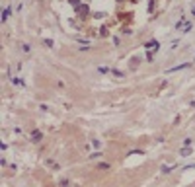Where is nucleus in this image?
<instances>
[{
    "label": "nucleus",
    "mask_w": 195,
    "mask_h": 187,
    "mask_svg": "<svg viewBox=\"0 0 195 187\" xmlns=\"http://www.w3.org/2000/svg\"><path fill=\"white\" fill-rule=\"evenodd\" d=\"M74 12H76V16L80 20H84V18H88V14H90V6L88 4H80L78 8H74Z\"/></svg>",
    "instance_id": "1"
},
{
    "label": "nucleus",
    "mask_w": 195,
    "mask_h": 187,
    "mask_svg": "<svg viewBox=\"0 0 195 187\" xmlns=\"http://www.w3.org/2000/svg\"><path fill=\"white\" fill-rule=\"evenodd\" d=\"M144 49H146V51H148V49H152V51H158V49H160V43H158L156 39L146 41V43H144Z\"/></svg>",
    "instance_id": "2"
},
{
    "label": "nucleus",
    "mask_w": 195,
    "mask_h": 187,
    "mask_svg": "<svg viewBox=\"0 0 195 187\" xmlns=\"http://www.w3.org/2000/svg\"><path fill=\"white\" fill-rule=\"evenodd\" d=\"M191 66V62H181V64H178V66H172V68H168L166 72H178V70H184V68H189Z\"/></svg>",
    "instance_id": "3"
},
{
    "label": "nucleus",
    "mask_w": 195,
    "mask_h": 187,
    "mask_svg": "<svg viewBox=\"0 0 195 187\" xmlns=\"http://www.w3.org/2000/svg\"><path fill=\"white\" fill-rule=\"evenodd\" d=\"M41 139H43V132L37 131V129H33V131H31V142H39Z\"/></svg>",
    "instance_id": "4"
},
{
    "label": "nucleus",
    "mask_w": 195,
    "mask_h": 187,
    "mask_svg": "<svg viewBox=\"0 0 195 187\" xmlns=\"http://www.w3.org/2000/svg\"><path fill=\"white\" fill-rule=\"evenodd\" d=\"M10 16H12V8H10V6L4 8V10H2V22H6V20L10 18Z\"/></svg>",
    "instance_id": "5"
},
{
    "label": "nucleus",
    "mask_w": 195,
    "mask_h": 187,
    "mask_svg": "<svg viewBox=\"0 0 195 187\" xmlns=\"http://www.w3.org/2000/svg\"><path fill=\"white\" fill-rule=\"evenodd\" d=\"M189 154H191V150H189V146H184V148H181V150H180V156H181V158H185V156H189Z\"/></svg>",
    "instance_id": "6"
},
{
    "label": "nucleus",
    "mask_w": 195,
    "mask_h": 187,
    "mask_svg": "<svg viewBox=\"0 0 195 187\" xmlns=\"http://www.w3.org/2000/svg\"><path fill=\"white\" fill-rule=\"evenodd\" d=\"M98 170H103V172H107V170H111V166L105 164V162H99V164H98Z\"/></svg>",
    "instance_id": "7"
},
{
    "label": "nucleus",
    "mask_w": 195,
    "mask_h": 187,
    "mask_svg": "<svg viewBox=\"0 0 195 187\" xmlns=\"http://www.w3.org/2000/svg\"><path fill=\"white\" fill-rule=\"evenodd\" d=\"M102 156H103L102 152H94V154H90V156H88V160H99Z\"/></svg>",
    "instance_id": "8"
},
{
    "label": "nucleus",
    "mask_w": 195,
    "mask_h": 187,
    "mask_svg": "<svg viewBox=\"0 0 195 187\" xmlns=\"http://www.w3.org/2000/svg\"><path fill=\"white\" fill-rule=\"evenodd\" d=\"M111 74H113L115 78H123V76H125V74H123L121 70H117V68H113V70H111Z\"/></svg>",
    "instance_id": "9"
},
{
    "label": "nucleus",
    "mask_w": 195,
    "mask_h": 187,
    "mask_svg": "<svg viewBox=\"0 0 195 187\" xmlns=\"http://www.w3.org/2000/svg\"><path fill=\"white\" fill-rule=\"evenodd\" d=\"M43 43L47 45V47H55V41L53 39H43Z\"/></svg>",
    "instance_id": "10"
},
{
    "label": "nucleus",
    "mask_w": 195,
    "mask_h": 187,
    "mask_svg": "<svg viewBox=\"0 0 195 187\" xmlns=\"http://www.w3.org/2000/svg\"><path fill=\"white\" fill-rule=\"evenodd\" d=\"M172 170H174V166H162V172L164 173H170Z\"/></svg>",
    "instance_id": "11"
},
{
    "label": "nucleus",
    "mask_w": 195,
    "mask_h": 187,
    "mask_svg": "<svg viewBox=\"0 0 195 187\" xmlns=\"http://www.w3.org/2000/svg\"><path fill=\"white\" fill-rule=\"evenodd\" d=\"M59 185H61V187H68V185H70V181H68V179H61V183H59Z\"/></svg>",
    "instance_id": "12"
},
{
    "label": "nucleus",
    "mask_w": 195,
    "mask_h": 187,
    "mask_svg": "<svg viewBox=\"0 0 195 187\" xmlns=\"http://www.w3.org/2000/svg\"><path fill=\"white\" fill-rule=\"evenodd\" d=\"M30 49H31V47H30L27 43H24V45H22V51H24V53H30Z\"/></svg>",
    "instance_id": "13"
},
{
    "label": "nucleus",
    "mask_w": 195,
    "mask_h": 187,
    "mask_svg": "<svg viewBox=\"0 0 195 187\" xmlns=\"http://www.w3.org/2000/svg\"><path fill=\"white\" fill-rule=\"evenodd\" d=\"M99 33H102V37H107V35H109V33H107V27H102Z\"/></svg>",
    "instance_id": "14"
},
{
    "label": "nucleus",
    "mask_w": 195,
    "mask_h": 187,
    "mask_svg": "<svg viewBox=\"0 0 195 187\" xmlns=\"http://www.w3.org/2000/svg\"><path fill=\"white\" fill-rule=\"evenodd\" d=\"M98 70H99V72H102V74H107V72H109V68H105V66H99Z\"/></svg>",
    "instance_id": "15"
},
{
    "label": "nucleus",
    "mask_w": 195,
    "mask_h": 187,
    "mask_svg": "<svg viewBox=\"0 0 195 187\" xmlns=\"http://www.w3.org/2000/svg\"><path fill=\"white\" fill-rule=\"evenodd\" d=\"M191 142H193V139H185L184 140V146H191Z\"/></svg>",
    "instance_id": "16"
},
{
    "label": "nucleus",
    "mask_w": 195,
    "mask_h": 187,
    "mask_svg": "<svg viewBox=\"0 0 195 187\" xmlns=\"http://www.w3.org/2000/svg\"><path fill=\"white\" fill-rule=\"evenodd\" d=\"M103 16H105L103 12H96V14H94V18H96V20H99V18H103Z\"/></svg>",
    "instance_id": "17"
},
{
    "label": "nucleus",
    "mask_w": 195,
    "mask_h": 187,
    "mask_svg": "<svg viewBox=\"0 0 195 187\" xmlns=\"http://www.w3.org/2000/svg\"><path fill=\"white\" fill-rule=\"evenodd\" d=\"M137 62H139V59H137V57H133V59H131V66H137Z\"/></svg>",
    "instance_id": "18"
},
{
    "label": "nucleus",
    "mask_w": 195,
    "mask_h": 187,
    "mask_svg": "<svg viewBox=\"0 0 195 187\" xmlns=\"http://www.w3.org/2000/svg\"><path fill=\"white\" fill-rule=\"evenodd\" d=\"M191 14H193V16H195V6H193V10H191Z\"/></svg>",
    "instance_id": "19"
},
{
    "label": "nucleus",
    "mask_w": 195,
    "mask_h": 187,
    "mask_svg": "<svg viewBox=\"0 0 195 187\" xmlns=\"http://www.w3.org/2000/svg\"><path fill=\"white\" fill-rule=\"evenodd\" d=\"M115 2H125V0H115Z\"/></svg>",
    "instance_id": "20"
},
{
    "label": "nucleus",
    "mask_w": 195,
    "mask_h": 187,
    "mask_svg": "<svg viewBox=\"0 0 195 187\" xmlns=\"http://www.w3.org/2000/svg\"><path fill=\"white\" fill-rule=\"evenodd\" d=\"M76 187H80V185H76Z\"/></svg>",
    "instance_id": "21"
},
{
    "label": "nucleus",
    "mask_w": 195,
    "mask_h": 187,
    "mask_svg": "<svg viewBox=\"0 0 195 187\" xmlns=\"http://www.w3.org/2000/svg\"><path fill=\"white\" fill-rule=\"evenodd\" d=\"M193 62H195V59H193Z\"/></svg>",
    "instance_id": "22"
}]
</instances>
